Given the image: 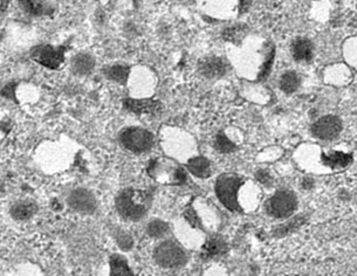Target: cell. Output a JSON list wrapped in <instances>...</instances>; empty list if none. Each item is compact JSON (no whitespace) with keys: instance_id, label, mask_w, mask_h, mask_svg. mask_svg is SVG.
Instances as JSON below:
<instances>
[{"instance_id":"obj_9","label":"cell","mask_w":357,"mask_h":276,"mask_svg":"<svg viewBox=\"0 0 357 276\" xmlns=\"http://www.w3.org/2000/svg\"><path fill=\"white\" fill-rule=\"evenodd\" d=\"M34 58L40 65L47 67V68L55 69L60 67L63 58H65V49L61 47H53V46H44L39 48Z\"/></svg>"},{"instance_id":"obj_18","label":"cell","mask_w":357,"mask_h":276,"mask_svg":"<svg viewBox=\"0 0 357 276\" xmlns=\"http://www.w3.org/2000/svg\"><path fill=\"white\" fill-rule=\"evenodd\" d=\"M129 72L130 68L126 65H114L110 66L106 69L107 77L110 80L115 81L117 84H126L129 77Z\"/></svg>"},{"instance_id":"obj_1","label":"cell","mask_w":357,"mask_h":276,"mask_svg":"<svg viewBox=\"0 0 357 276\" xmlns=\"http://www.w3.org/2000/svg\"><path fill=\"white\" fill-rule=\"evenodd\" d=\"M153 196L143 190L127 189L119 194L116 199L117 212L121 217L130 222H137L149 211Z\"/></svg>"},{"instance_id":"obj_4","label":"cell","mask_w":357,"mask_h":276,"mask_svg":"<svg viewBox=\"0 0 357 276\" xmlns=\"http://www.w3.org/2000/svg\"><path fill=\"white\" fill-rule=\"evenodd\" d=\"M153 259L163 268H179L185 265L188 255L177 243L167 240L155 248Z\"/></svg>"},{"instance_id":"obj_2","label":"cell","mask_w":357,"mask_h":276,"mask_svg":"<svg viewBox=\"0 0 357 276\" xmlns=\"http://www.w3.org/2000/svg\"><path fill=\"white\" fill-rule=\"evenodd\" d=\"M148 175L163 185H184L188 182V176L182 167L168 158H156L150 160Z\"/></svg>"},{"instance_id":"obj_13","label":"cell","mask_w":357,"mask_h":276,"mask_svg":"<svg viewBox=\"0 0 357 276\" xmlns=\"http://www.w3.org/2000/svg\"><path fill=\"white\" fill-rule=\"evenodd\" d=\"M291 54L296 61H310L313 58V45L306 38H299L291 45Z\"/></svg>"},{"instance_id":"obj_25","label":"cell","mask_w":357,"mask_h":276,"mask_svg":"<svg viewBox=\"0 0 357 276\" xmlns=\"http://www.w3.org/2000/svg\"><path fill=\"white\" fill-rule=\"evenodd\" d=\"M184 218L186 219V222H189L190 225L195 227V229H203L201 220L198 218L197 213L193 210L192 207H189L184 213Z\"/></svg>"},{"instance_id":"obj_14","label":"cell","mask_w":357,"mask_h":276,"mask_svg":"<svg viewBox=\"0 0 357 276\" xmlns=\"http://www.w3.org/2000/svg\"><path fill=\"white\" fill-rule=\"evenodd\" d=\"M188 170L198 178H208L211 176V165L204 157H195L188 162Z\"/></svg>"},{"instance_id":"obj_11","label":"cell","mask_w":357,"mask_h":276,"mask_svg":"<svg viewBox=\"0 0 357 276\" xmlns=\"http://www.w3.org/2000/svg\"><path fill=\"white\" fill-rule=\"evenodd\" d=\"M123 107L128 112L136 115H153L160 109V103L155 100L127 98L123 101Z\"/></svg>"},{"instance_id":"obj_19","label":"cell","mask_w":357,"mask_h":276,"mask_svg":"<svg viewBox=\"0 0 357 276\" xmlns=\"http://www.w3.org/2000/svg\"><path fill=\"white\" fill-rule=\"evenodd\" d=\"M300 82V77L296 72H286L280 79L281 91L286 94H291L298 91Z\"/></svg>"},{"instance_id":"obj_24","label":"cell","mask_w":357,"mask_h":276,"mask_svg":"<svg viewBox=\"0 0 357 276\" xmlns=\"http://www.w3.org/2000/svg\"><path fill=\"white\" fill-rule=\"evenodd\" d=\"M305 222V218L303 217H296V218L291 219L289 222H286L284 225H280L275 229V234L277 236H286L288 233L296 231V229H299L300 226L303 225Z\"/></svg>"},{"instance_id":"obj_16","label":"cell","mask_w":357,"mask_h":276,"mask_svg":"<svg viewBox=\"0 0 357 276\" xmlns=\"http://www.w3.org/2000/svg\"><path fill=\"white\" fill-rule=\"evenodd\" d=\"M109 276H134L130 266L122 255L114 254L110 258Z\"/></svg>"},{"instance_id":"obj_12","label":"cell","mask_w":357,"mask_h":276,"mask_svg":"<svg viewBox=\"0 0 357 276\" xmlns=\"http://www.w3.org/2000/svg\"><path fill=\"white\" fill-rule=\"evenodd\" d=\"M227 245L222 236H213L206 240L202 247V256L204 259H215L225 254Z\"/></svg>"},{"instance_id":"obj_8","label":"cell","mask_w":357,"mask_h":276,"mask_svg":"<svg viewBox=\"0 0 357 276\" xmlns=\"http://www.w3.org/2000/svg\"><path fill=\"white\" fill-rule=\"evenodd\" d=\"M68 204L74 211L89 215L96 210V200L89 191L84 189H77L70 193Z\"/></svg>"},{"instance_id":"obj_21","label":"cell","mask_w":357,"mask_h":276,"mask_svg":"<svg viewBox=\"0 0 357 276\" xmlns=\"http://www.w3.org/2000/svg\"><path fill=\"white\" fill-rule=\"evenodd\" d=\"M146 232L151 238L158 239V238H163V236L169 232V225L167 222L160 219H155L153 222H150L146 227Z\"/></svg>"},{"instance_id":"obj_30","label":"cell","mask_w":357,"mask_h":276,"mask_svg":"<svg viewBox=\"0 0 357 276\" xmlns=\"http://www.w3.org/2000/svg\"><path fill=\"white\" fill-rule=\"evenodd\" d=\"M303 187L307 190H310L312 186H313V181L310 178H305L303 179Z\"/></svg>"},{"instance_id":"obj_17","label":"cell","mask_w":357,"mask_h":276,"mask_svg":"<svg viewBox=\"0 0 357 276\" xmlns=\"http://www.w3.org/2000/svg\"><path fill=\"white\" fill-rule=\"evenodd\" d=\"M94 66V59L91 58V55L84 54V53L77 55L72 61V68L74 73L77 75H87L93 70Z\"/></svg>"},{"instance_id":"obj_20","label":"cell","mask_w":357,"mask_h":276,"mask_svg":"<svg viewBox=\"0 0 357 276\" xmlns=\"http://www.w3.org/2000/svg\"><path fill=\"white\" fill-rule=\"evenodd\" d=\"M34 205L33 204L29 203V201H22V203L17 204L13 208H12V215L18 220H27V219L33 217L34 215Z\"/></svg>"},{"instance_id":"obj_3","label":"cell","mask_w":357,"mask_h":276,"mask_svg":"<svg viewBox=\"0 0 357 276\" xmlns=\"http://www.w3.org/2000/svg\"><path fill=\"white\" fill-rule=\"evenodd\" d=\"M244 184V178L234 174H224L219 176L215 182V194L219 201L232 212H241V207L238 201V192Z\"/></svg>"},{"instance_id":"obj_15","label":"cell","mask_w":357,"mask_h":276,"mask_svg":"<svg viewBox=\"0 0 357 276\" xmlns=\"http://www.w3.org/2000/svg\"><path fill=\"white\" fill-rule=\"evenodd\" d=\"M353 158L351 153H341V151H336L331 155H324V153L322 155V162L326 167L331 169H342L348 167L353 162Z\"/></svg>"},{"instance_id":"obj_5","label":"cell","mask_w":357,"mask_h":276,"mask_svg":"<svg viewBox=\"0 0 357 276\" xmlns=\"http://www.w3.org/2000/svg\"><path fill=\"white\" fill-rule=\"evenodd\" d=\"M120 141L126 149L134 153H146L153 146V135L142 128H127L120 135Z\"/></svg>"},{"instance_id":"obj_7","label":"cell","mask_w":357,"mask_h":276,"mask_svg":"<svg viewBox=\"0 0 357 276\" xmlns=\"http://www.w3.org/2000/svg\"><path fill=\"white\" fill-rule=\"evenodd\" d=\"M342 130V123L339 117L329 116L321 117L312 127V132L314 136L324 141H332L339 136Z\"/></svg>"},{"instance_id":"obj_27","label":"cell","mask_w":357,"mask_h":276,"mask_svg":"<svg viewBox=\"0 0 357 276\" xmlns=\"http://www.w3.org/2000/svg\"><path fill=\"white\" fill-rule=\"evenodd\" d=\"M116 241L119 246H120L122 250H129V248H132V244H134V241H132V236L127 234L126 232H120L117 234Z\"/></svg>"},{"instance_id":"obj_29","label":"cell","mask_w":357,"mask_h":276,"mask_svg":"<svg viewBox=\"0 0 357 276\" xmlns=\"http://www.w3.org/2000/svg\"><path fill=\"white\" fill-rule=\"evenodd\" d=\"M257 179H258L259 182L265 184V185H268L272 182L270 174L265 170H260L257 172Z\"/></svg>"},{"instance_id":"obj_6","label":"cell","mask_w":357,"mask_h":276,"mask_svg":"<svg viewBox=\"0 0 357 276\" xmlns=\"http://www.w3.org/2000/svg\"><path fill=\"white\" fill-rule=\"evenodd\" d=\"M296 198L293 193L289 191H278L274 194L268 203H267V212L268 215H272L274 218H287L289 215H293V212L296 211Z\"/></svg>"},{"instance_id":"obj_26","label":"cell","mask_w":357,"mask_h":276,"mask_svg":"<svg viewBox=\"0 0 357 276\" xmlns=\"http://www.w3.org/2000/svg\"><path fill=\"white\" fill-rule=\"evenodd\" d=\"M274 54H275V52H274V48L272 51L268 53L267 55L266 61L263 65V68H261V72L259 74V79L260 80H263V79H266L267 75L270 74L271 68H272V66H273L274 61Z\"/></svg>"},{"instance_id":"obj_22","label":"cell","mask_w":357,"mask_h":276,"mask_svg":"<svg viewBox=\"0 0 357 276\" xmlns=\"http://www.w3.org/2000/svg\"><path fill=\"white\" fill-rule=\"evenodd\" d=\"M245 32H246V27L244 25H234L227 29H224L222 37L227 41H232V43H238L241 40V38L244 37Z\"/></svg>"},{"instance_id":"obj_23","label":"cell","mask_w":357,"mask_h":276,"mask_svg":"<svg viewBox=\"0 0 357 276\" xmlns=\"http://www.w3.org/2000/svg\"><path fill=\"white\" fill-rule=\"evenodd\" d=\"M215 148L218 150L219 153H230L236 150V144L231 142L229 138L226 137L225 135L220 132L217 135L215 141Z\"/></svg>"},{"instance_id":"obj_28","label":"cell","mask_w":357,"mask_h":276,"mask_svg":"<svg viewBox=\"0 0 357 276\" xmlns=\"http://www.w3.org/2000/svg\"><path fill=\"white\" fill-rule=\"evenodd\" d=\"M24 8H26L29 13H33V15H41L45 11L44 5L40 4V3H32V1L25 3Z\"/></svg>"},{"instance_id":"obj_10","label":"cell","mask_w":357,"mask_h":276,"mask_svg":"<svg viewBox=\"0 0 357 276\" xmlns=\"http://www.w3.org/2000/svg\"><path fill=\"white\" fill-rule=\"evenodd\" d=\"M229 70V63L219 56H210L199 63V72L208 79H219Z\"/></svg>"}]
</instances>
